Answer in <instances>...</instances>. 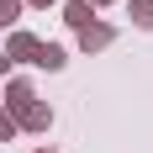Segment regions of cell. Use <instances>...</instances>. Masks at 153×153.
I'll return each instance as SVG.
<instances>
[{"label": "cell", "instance_id": "6da1fadb", "mask_svg": "<svg viewBox=\"0 0 153 153\" xmlns=\"http://www.w3.org/2000/svg\"><path fill=\"white\" fill-rule=\"evenodd\" d=\"M111 42V27H100V21H85V27H79V48H85V53H95V48H106Z\"/></svg>", "mask_w": 153, "mask_h": 153}, {"label": "cell", "instance_id": "7a4b0ae2", "mask_svg": "<svg viewBox=\"0 0 153 153\" xmlns=\"http://www.w3.org/2000/svg\"><path fill=\"white\" fill-rule=\"evenodd\" d=\"M48 122H53V111H48V106H37V100L21 106V127H27V132H48Z\"/></svg>", "mask_w": 153, "mask_h": 153}, {"label": "cell", "instance_id": "3957f363", "mask_svg": "<svg viewBox=\"0 0 153 153\" xmlns=\"http://www.w3.org/2000/svg\"><path fill=\"white\" fill-rule=\"evenodd\" d=\"M5 58H37V37L32 32H16L11 42H5Z\"/></svg>", "mask_w": 153, "mask_h": 153}, {"label": "cell", "instance_id": "277c9868", "mask_svg": "<svg viewBox=\"0 0 153 153\" xmlns=\"http://www.w3.org/2000/svg\"><path fill=\"white\" fill-rule=\"evenodd\" d=\"M32 63H42V69H63V48L58 42H37V58Z\"/></svg>", "mask_w": 153, "mask_h": 153}, {"label": "cell", "instance_id": "5b68a950", "mask_svg": "<svg viewBox=\"0 0 153 153\" xmlns=\"http://www.w3.org/2000/svg\"><path fill=\"white\" fill-rule=\"evenodd\" d=\"M90 5H85V0H69V5H63V21H74V27H85V21H90Z\"/></svg>", "mask_w": 153, "mask_h": 153}, {"label": "cell", "instance_id": "8992f818", "mask_svg": "<svg viewBox=\"0 0 153 153\" xmlns=\"http://www.w3.org/2000/svg\"><path fill=\"white\" fill-rule=\"evenodd\" d=\"M27 100H32V85H27V79H16L11 90H5V106H16V111H21Z\"/></svg>", "mask_w": 153, "mask_h": 153}, {"label": "cell", "instance_id": "52a82bcc", "mask_svg": "<svg viewBox=\"0 0 153 153\" xmlns=\"http://www.w3.org/2000/svg\"><path fill=\"white\" fill-rule=\"evenodd\" d=\"M132 16H137V27H153V0H132Z\"/></svg>", "mask_w": 153, "mask_h": 153}, {"label": "cell", "instance_id": "ba28073f", "mask_svg": "<svg viewBox=\"0 0 153 153\" xmlns=\"http://www.w3.org/2000/svg\"><path fill=\"white\" fill-rule=\"evenodd\" d=\"M16 16H21V0H0V27H11Z\"/></svg>", "mask_w": 153, "mask_h": 153}, {"label": "cell", "instance_id": "9c48e42d", "mask_svg": "<svg viewBox=\"0 0 153 153\" xmlns=\"http://www.w3.org/2000/svg\"><path fill=\"white\" fill-rule=\"evenodd\" d=\"M0 137H16V116L11 111H0Z\"/></svg>", "mask_w": 153, "mask_h": 153}, {"label": "cell", "instance_id": "30bf717a", "mask_svg": "<svg viewBox=\"0 0 153 153\" xmlns=\"http://www.w3.org/2000/svg\"><path fill=\"white\" fill-rule=\"evenodd\" d=\"M32 5H53V0H32Z\"/></svg>", "mask_w": 153, "mask_h": 153}, {"label": "cell", "instance_id": "8fae6325", "mask_svg": "<svg viewBox=\"0 0 153 153\" xmlns=\"http://www.w3.org/2000/svg\"><path fill=\"white\" fill-rule=\"evenodd\" d=\"M5 63H11V58H5V53H0V69H5Z\"/></svg>", "mask_w": 153, "mask_h": 153}, {"label": "cell", "instance_id": "7c38bea8", "mask_svg": "<svg viewBox=\"0 0 153 153\" xmlns=\"http://www.w3.org/2000/svg\"><path fill=\"white\" fill-rule=\"evenodd\" d=\"M95 5H106V0H95Z\"/></svg>", "mask_w": 153, "mask_h": 153}, {"label": "cell", "instance_id": "4fadbf2b", "mask_svg": "<svg viewBox=\"0 0 153 153\" xmlns=\"http://www.w3.org/2000/svg\"><path fill=\"white\" fill-rule=\"evenodd\" d=\"M42 153H53V148H42Z\"/></svg>", "mask_w": 153, "mask_h": 153}]
</instances>
